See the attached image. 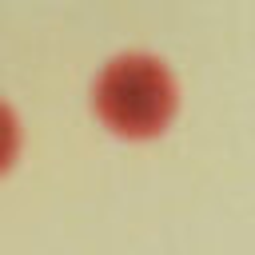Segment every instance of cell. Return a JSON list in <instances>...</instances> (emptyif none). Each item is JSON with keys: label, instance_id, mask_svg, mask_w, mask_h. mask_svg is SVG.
Masks as SVG:
<instances>
[{"label": "cell", "instance_id": "1", "mask_svg": "<svg viewBox=\"0 0 255 255\" xmlns=\"http://www.w3.org/2000/svg\"><path fill=\"white\" fill-rule=\"evenodd\" d=\"M171 108H175L171 76L151 56H139V52L116 56L96 80V112L116 131L147 135L171 116Z\"/></svg>", "mask_w": 255, "mask_h": 255}, {"label": "cell", "instance_id": "2", "mask_svg": "<svg viewBox=\"0 0 255 255\" xmlns=\"http://www.w3.org/2000/svg\"><path fill=\"white\" fill-rule=\"evenodd\" d=\"M16 143H20V128H16V116L8 104H0V167L16 155Z\"/></svg>", "mask_w": 255, "mask_h": 255}]
</instances>
